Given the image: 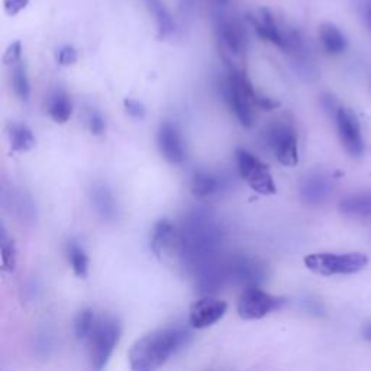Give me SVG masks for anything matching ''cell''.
Returning <instances> with one entry per match:
<instances>
[{
	"label": "cell",
	"instance_id": "cell-1",
	"mask_svg": "<svg viewBox=\"0 0 371 371\" xmlns=\"http://www.w3.org/2000/svg\"><path fill=\"white\" fill-rule=\"evenodd\" d=\"M192 334L179 327L154 329L138 338L129 350L128 360L134 371H152L189 344Z\"/></svg>",
	"mask_w": 371,
	"mask_h": 371
},
{
	"label": "cell",
	"instance_id": "cell-2",
	"mask_svg": "<svg viewBox=\"0 0 371 371\" xmlns=\"http://www.w3.org/2000/svg\"><path fill=\"white\" fill-rule=\"evenodd\" d=\"M221 242V232L206 215L197 213L184 224L179 246L184 264L200 271L215 262L213 254Z\"/></svg>",
	"mask_w": 371,
	"mask_h": 371
},
{
	"label": "cell",
	"instance_id": "cell-3",
	"mask_svg": "<svg viewBox=\"0 0 371 371\" xmlns=\"http://www.w3.org/2000/svg\"><path fill=\"white\" fill-rule=\"evenodd\" d=\"M228 71L222 80V93L230 111L235 114L242 127L251 128L254 125L257 107V98L260 93L255 91L248 75L235 64H226Z\"/></svg>",
	"mask_w": 371,
	"mask_h": 371
},
{
	"label": "cell",
	"instance_id": "cell-4",
	"mask_svg": "<svg viewBox=\"0 0 371 371\" xmlns=\"http://www.w3.org/2000/svg\"><path fill=\"white\" fill-rule=\"evenodd\" d=\"M122 335V325L115 316H103L96 319L87 341L89 359L95 370H102L111 360L112 354Z\"/></svg>",
	"mask_w": 371,
	"mask_h": 371
},
{
	"label": "cell",
	"instance_id": "cell-5",
	"mask_svg": "<svg viewBox=\"0 0 371 371\" xmlns=\"http://www.w3.org/2000/svg\"><path fill=\"white\" fill-rule=\"evenodd\" d=\"M264 141L275 160L284 167H296L299 163L298 131L289 119H277L264 131Z\"/></svg>",
	"mask_w": 371,
	"mask_h": 371
},
{
	"label": "cell",
	"instance_id": "cell-6",
	"mask_svg": "<svg viewBox=\"0 0 371 371\" xmlns=\"http://www.w3.org/2000/svg\"><path fill=\"white\" fill-rule=\"evenodd\" d=\"M368 264V257L361 253H314L305 257V266L319 275L355 274Z\"/></svg>",
	"mask_w": 371,
	"mask_h": 371
},
{
	"label": "cell",
	"instance_id": "cell-7",
	"mask_svg": "<svg viewBox=\"0 0 371 371\" xmlns=\"http://www.w3.org/2000/svg\"><path fill=\"white\" fill-rule=\"evenodd\" d=\"M213 26L225 64H235L234 58H238L244 54L246 45V37L242 25L224 12H216L213 15Z\"/></svg>",
	"mask_w": 371,
	"mask_h": 371
},
{
	"label": "cell",
	"instance_id": "cell-8",
	"mask_svg": "<svg viewBox=\"0 0 371 371\" xmlns=\"http://www.w3.org/2000/svg\"><path fill=\"white\" fill-rule=\"evenodd\" d=\"M235 157L239 176L248 183V186L255 193L262 196L277 193L275 183L266 163H262L257 156L244 148H237Z\"/></svg>",
	"mask_w": 371,
	"mask_h": 371
},
{
	"label": "cell",
	"instance_id": "cell-9",
	"mask_svg": "<svg viewBox=\"0 0 371 371\" xmlns=\"http://www.w3.org/2000/svg\"><path fill=\"white\" fill-rule=\"evenodd\" d=\"M287 299L283 296H274L271 293L261 290L258 286L245 287L238 300V315L245 320H257L267 315L280 311Z\"/></svg>",
	"mask_w": 371,
	"mask_h": 371
},
{
	"label": "cell",
	"instance_id": "cell-10",
	"mask_svg": "<svg viewBox=\"0 0 371 371\" xmlns=\"http://www.w3.org/2000/svg\"><path fill=\"white\" fill-rule=\"evenodd\" d=\"M336 129L341 144L345 151L354 159H360L364 154V141L361 135L360 120L351 109L339 106L335 114Z\"/></svg>",
	"mask_w": 371,
	"mask_h": 371
},
{
	"label": "cell",
	"instance_id": "cell-11",
	"mask_svg": "<svg viewBox=\"0 0 371 371\" xmlns=\"http://www.w3.org/2000/svg\"><path fill=\"white\" fill-rule=\"evenodd\" d=\"M228 311V303L219 298L206 295L196 300L189 311V322L194 329H206L219 322Z\"/></svg>",
	"mask_w": 371,
	"mask_h": 371
},
{
	"label": "cell",
	"instance_id": "cell-12",
	"mask_svg": "<svg viewBox=\"0 0 371 371\" xmlns=\"http://www.w3.org/2000/svg\"><path fill=\"white\" fill-rule=\"evenodd\" d=\"M157 144L161 156L170 164H183L188 159V151L183 141V135L173 122H163L157 132Z\"/></svg>",
	"mask_w": 371,
	"mask_h": 371
},
{
	"label": "cell",
	"instance_id": "cell-13",
	"mask_svg": "<svg viewBox=\"0 0 371 371\" xmlns=\"http://www.w3.org/2000/svg\"><path fill=\"white\" fill-rule=\"evenodd\" d=\"M332 179L323 172H312L300 181V197L309 206H319L332 194Z\"/></svg>",
	"mask_w": 371,
	"mask_h": 371
},
{
	"label": "cell",
	"instance_id": "cell-14",
	"mask_svg": "<svg viewBox=\"0 0 371 371\" xmlns=\"http://www.w3.org/2000/svg\"><path fill=\"white\" fill-rule=\"evenodd\" d=\"M250 24L255 29L257 35L262 39L267 41L273 45H275L277 48L284 50L286 45V30H283L280 26L277 25L273 13L266 9L261 8L255 15H250L248 17Z\"/></svg>",
	"mask_w": 371,
	"mask_h": 371
},
{
	"label": "cell",
	"instance_id": "cell-15",
	"mask_svg": "<svg viewBox=\"0 0 371 371\" xmlns=\"http://www.w3.org/2000/svg\"><path fill=\"white\" fill-rule=\"evenodd\" d=\"M228 275L238 283L245 284V287L258 286V283L266 275V266L261 264L258 260L248 257H235L226 267Z\"/></svg>",
	"mask_w": 371,
	"mask_h": 371
},
{
	"label": "cell",
	"instance_id": "cell-16",
	"mask_svg": "<svg viewBox=\"0 0 371 371\" xmlns=\"http://www.w3.org/2000/svg\"><path fill=\"white\" fill-rule=\"evenodd\" d=\"M90 199L91 205L95 206V210L102 219L115 221L118 218V202L109 186L103 183L93 184L90 190Z\"/></svg>",
	"mask_w": 371,
	"mask_h": 371
},
{
	"label": "cell",
	"instance_id": "cell-17",
	"mask_svg": "<svg viewBox=\"0 0 371 371\" xmlns=\"http://www.w3.org/2000/svg\"><path fill=\"white\" fill-rule=\"evenodd\" d=\"M46 112L57 123H66L73 115V102L67 91L63 89H55L48 96L46 102Z\"/></svg>",
	"mask_w": 371,
	"mask_h": 371
},
{
	"label": "cell",
	"instance_id": "cell-18",
	"mask_svg": "<svg viewBox=\"0 0 371 371\" xmlns=\"http://www.w3.org/2000/svg\"><path fill=\"white\" fill-rule=\"evenodd\" d=\"M144 2L154 17V21H156V25L159 29V37L161 39L172 37L176 30V24L172 18V15H170L168 9L163 3V0H144Z\"/></svg>",
	"mask_w": 371,
	"mask_h": 371
},
{
	"label": "cell",
	"instance_id": "cell-19",
	"mask_svg": "<svg viewBox=\"0 0 371 371\" xmlns=\"http://www.w3.org/2000/svg\"><path fill=\"white\" fill-rule=\"evenodd\" d=\"M319 39L323 50L331 55L343 54L347 48L344 34L334 24H322L319 28Z\"/></svg>",
	"mask_w": 371,
	"mask_h": 371
},
{
	"label": "cell",
	"instance_id": "cell-20",
	"mask_svg": "<svg viewBox=\"0 0 371 371\" xmlns=\"http://www.w3.org/2000/svg\"><path fill=\"white\" fill-rule=\"evenodd\" d=\"M339 212L357 218L371 216V193H359L343 199L338 205Z\"/></svg>",
	"mask_w": 371,
	"mask_h": 371
},
{
	"label": "cell",
	"instance_id": "cell-21",
	"mask_svg": "<svg viewBox=\"0 0 371 371\" xmlns=\"http://www.w3.org/2000/svg\"><path fill=\"white\" fill-rule=\"evenodd\" d=\"M8 134L10 139V148L15 152H26L35 147V135L24 123H10Z\"/></svg>",
	"mask_w": 371,
	"mask_h": 371
},
{
	"label": "cell",
	"instance_id": "cell-22",
	"mask_svg": "<svg viewBox=\"0 0 371 371\" xmlns=\"http://www.w3.org/2000/svg\"><path fill=\"white\" fill-rule=\"evenodd\" d=\"M176 235V229L168 219H160L152 228L151 235V251L157 257H161L163 251L173 241Z\"/></svg>",
	"mask_w": 371,
	"mask_h": 371
},
{
	"label": "cell",
	"instance_id": "cell-23",
	"mask_svg": "<svg viewBox=\"0 0 371 371\" xmlns=\"http://www.w3.org/2000/svg\"><path fill=\"white\" fill-rule=\"evenodd\" d=\"M221 189V181L209 172H196L190 181V190L194 197H209Z\"/></svg>",
	"mask_w": 371,
	"mask_h": 371
},
{
	"label": "cell",
	"instance_id": "cell-24",
	"mask_svg": "<svg viewBox=\"0 0 371 371\" xmlns=\"http://www.w3.org/2000/svg\"><path fill=\"white\" fill-rule=\"evenodd\" d=\"M67 255L74 275L86 278L89 275V257L83 246L77 241H70L67 245Z\"/></svg>",
	"mask_w": 371,
	"mask_h": 371
},
{
	"label": "cell",
	"instance_id": "cell-25",
	"mask_svg": "<svg viewBox=\"0 0 371 371\" xmlns=\"http://www.w3.org/2000/svg\"><path fill=\"white\" fill-rule=\"evenodd\" d=\"M0 253H2L3 271L13 273L17 267V246H15V241L8 235L5 224L0 228Z\"/></svg>",
	"mask_w": 371,
	"mask_h": 371
},
{
	"label": "cell",
	"instance_id": "cell-26",
	"mask_svg": "<svg viewBox=\"0 0 371 371\" xmlns=\"http://www.w3.org/2000/svg\"><path fill=\"white\" fill-rule=\"evenodd\" d=\"M12 86L17 96L22 102H28L30 96V84L25 61H19L15 66H12Z\"/></svg>",
	"mask_w": 371,
	"mask_h": 371
},
{
	"label": "cell",
	"instance_id": "cell-27",
	"mask_svg": "<svg viewBox=\"0 0 371 371\" xmlns=\"http://www.w3.org/2000/svg\"><path fill=\"white\" fill-rule=\"evenodd\" d=\"M96 322V316H95V311L90 307L83 309L79 314H77L75 319H74V335L75 338L79 339V341H86L89 338L93 327H95Z\"/></svg>",
	"mask_w": 371,
	"mask_h": 371
},
{
	"label": "cell",
	"instance_id": "cell-28",
	"mask_svg": "<svg viewBox=\"0 0 371 371\" xmlns=\"http://www.w3.org/2000/svg\"><path fill=\"white\" fill-rule=\"evenodd\" d=\"M79 60V53L71 45H64L57 51V63L60 66H73Z\"/></svg>",
	"mask_w": 371,
	"mask_h": 371
},
{
	"label": "cell",
	"instance_id": "cell-29",
	"mask_svg": "<svg viewBox=\"0 0 371 371\" xmlns=\"http://www.w3.org/2000/svg\"><path fill=\"white\" fill-rule=\"evenodd\" d=\"M22 60V42L13 41L3 54V64L5 66H15Z\"/></svg>",
	"mask_w": 371,
	"mask_h": 371
},
{
	"label": "cell",
	"instance_id": "cell-30",
	"mask_svg": "<svg viewBox=\"0 0 371 371\" xmlns=\"http://www.w3.org/2000/svg\"><path fill=\"white\" fill-rule=\"evenodd\" d=\"M87 123H89V131L93 135H95V136H102L103 135L105 128H106V123H105V119H103V116H102L100 112L91 111L89 114Z\"/></svg>",
	"mask_w": 371,
	"mask_h": 371
},
{
	"label": "cell",
	"instance_id": "cell-31",
	"mask_svg": "<svg viewBox=\"0 0 371 371\" xmlns=\"http://www.w3.org/2000/svg\"><path fill=\"white\" fill-rule=\"evenodd\" d=\"M123 107H125L127 114L135 119H143L147 115L145 106L136 99H125L123 100Z\"/></svg>",
	"mask_w": 371,
	"mask_h": 371
},
{
	"label": "cell",
	"instance_id": "cell-32",
	"mask_svg": "<svg viewBox=\"0 0 371 371\" xmlns=\"http://www.w3.org/2000/svg\"><path fill=\"white\" fill-rule=\"evenodd\" d=\"M30 0H3V9L8 17H17L29 6Z\"/></svg>",
	"mask_w": 371,
	"mask_h": 371
},
{
	"label": "cell",
	"instance_id": "cell-33",
	"mask_svg": "<svg viewBox=\"0 0 371 371\" xmlns=\"http://www.w3.org/2000/svg\"><path fill=\"white\" fill-rule=\"evenodd\" d=\"M322 103H323L325 109H327V112L332 114L335 116L338 107H339V105H336L335 98L332 95H325V96H322Z\"/></svg>",
	"mask_w": 371,
	"mask_h": 371
},
{
	"label": "cell",
	"instance_id": "cell-34",
	"mask_svg": "<svg viewBox=\"0 0 371 371\" xmlns=\"http://www.w3.org/2000/svg\"><path fill=\"white\" fill-rule=\"evenodd\" d=\"M361 12H363V18L371 30V0H363L361 3Z\"/></svg>",
	"mask_w": 371,
	"mask_h": 371
},
{
	"label": "cell",
	"instance_id": "cell-35",
	"mask_svg": "<svg viewBox=\"0 0 371 371\" xmlns=\"http://www.w3.org/2000/svg\"><path fill=\"white\" fill-rule=\"evenodd\" d=\"M181 8L186 9V12H189L193 8V0H183Z\"/></svg>",
	"mask_w": 371,
	"mask_h": 371
},
{
	"label": "cell",
	"instance_id": "cell-36",
	"mask_svg": "<svg viewBox=\"0 0 371 371\" xmlns=\"http://www.w3.org/2000/svg\"><path fill=\"white\" fill-rule=\"evenodd\" d=\"M363 335H364V338H365V339H368V341H371V323H370V325H367V327L364 328Z\"/></svg>",
	"mask_w": 371,
	"mask_h": 371
},
{
	"label": "cell",
	"instance_id": "cell-37",
	"mask_svg": "<svg viewBox=\"0 0 371 371\" xmlns=\"http://www.w3.org/2000/svg\"><path fill=\"white\" fill-rule=\"evenodd\" d=\"M213 2L216 3V6H219V8H224L229 3V0H213Z\"/></svg>",
	"mask_w": 371,
	"mask_h": 371
}]
</instances>
